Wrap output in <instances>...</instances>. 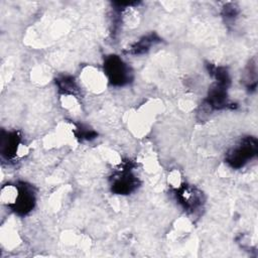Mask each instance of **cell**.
Returning a JSON list of instances; mask_svg holds the SVG:
<instances>
[{"mask_svg":"<svg viewBox=\"0 0 258 258\" xmlns=\"http://www.w3.org/2000/svg\"><path fill=\"white\" fill-rule=\"evenodd\" d=\"M257 151V139L252 136L244 137L228 151L226 155V162L233 168H240L249 160L256 157Z\"/></svg>","mask_w":258,"mask_h":258,"instance_id":"1","label":"cell"},{"mask_svg":"<svg viewBox=\"0 0 258 258\" xmlns=\"http://www.w3.org/2000/svg\"><path fill=\"white\" fill-rule=\"evenodd\" d=\"M104 74L107 81L115 86H123L131 80L129 67L118 55H109L105 58Z\"/></svg>","mask_w":258,"mask_h":258,"instance_id":"2","label":"cell"},{"mask_svg":"<svg viewBox=\"0 0 258 258\" xmlns=\"http://www.w3.org/2000/svg\"><path fill=\"white\" fill-rule=\"evenodd\" d=\"M35 204L34 191L30 185L21 183L17 185V194L11 208L19 215H26L29 213Z\"/></svg>","mask_w":258,"mask_h":258,"instance_id":"3","label":"cell"},{"mask_svg":"<svg viewBox=\"0 0 258 258\" xmlns=\"http://www.w3.org/2000/svg\"><path fill=\"white\" fill-rule=\"evenodd\" d=\"M137 178L130 171L122 170L114 175L111 187L112 191L118 195H128L137 187Z\"/></svg>","mask_w":258,"mask_h":258,"instance_id":"4","label":"cell"},{"mask_svg":"<svg viewBox=\"0 0 258 258\" xmlns=\"http://www.w3.org/2000/svg\"><path fill=\"white\" fill-rule=\"evenodd\" d=\"M176 197L186 210L196 211V209L202 205V195L194 187L185 184L177 187Z\"/></svg>","mask_w":258,"mask_h":258,"instance_id":"5","label":"cell"},{"mask_svg":"<svg viewBox=\"0 0 258 258\" xmlns=\"http://www.w3.org/2000/svg\"><path fill=\"white\" fill-rule=\"evenodd\" d=\"M82 80L84 85L88 89L94 92H98L102 90L103 87L105 86L107 78L104 72H101L98 69H95L93 67H89L84 70L82 75Z\"/></svg>","mask_w":258,"mask_h":258,"instance_id":"6","label":"cell"},{"mask_svg":"<svg viewBox=\"0 0 258 258\" xmlns=\"http://www.w3.org/2000/svg\"><path fill=\"white\" fill-rule=\"evenodd\" d=\"M20 150V137L16 132L7 133L6 136H2L1 140V152L7 158L15 157Z\"/></svg>","mask_w":258,"mask_h":258,"instance_id":"7","label":"cell"},{"mask_svg":"<svg viewBox=\"0 0 258 258\" xmlns=\"http://www.w3.org/2000/svg\"><path fill=\"white\" fill-rule=\"evenodd\" d=\"M59 90L62 92L63 95L66 96H75L76 93L78 92V86L76 84V81L72 77L63 76L57 79L56 81Z\"/></svg>","mask_w":258,"mask_h":258,"instance_id":"8","label":"cell"},{"mask_svg":"<svg viewBox=\"0 0 258 258\" xmlns=\"http://www.w3.org/2000/svg\"><path fill=\"white\" fill-rule=\"evenodd\" d=\"M158 41V38H156L155 35L150 34L147 36H144L142 39H140L138 42H136L129 50L130 53L133 54H139L142 52H145L146 50L149 49V47L154 44V42Z\"/></svg>","mask_w":258,"mask_h":258,"instance_id":"9","label":"cell"}]
</instances>
